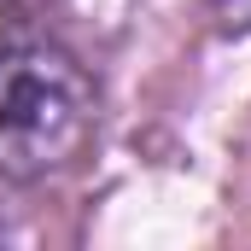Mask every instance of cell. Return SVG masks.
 <instances>
[{"instance_id":"cell-1","label":"cell","mask_w":251,"mask_h":251,"mask_svg":"<svg viewBox=\"0 0 251 251\" xmlns=\"http://www.w3.org/2000/svg\"><path fill=\"white\" fill-rule=\"evenodd\" d=\"M100 123L94 76L53 35L0 24V176L47 181L64 176Z\"/></svg>"},{"instance_id":"cell-2","label":"cell","mask_w":251,"mask_h":251,"mask_svg":"<svg viewBox=\"0 0 251 251\" xmlns=\"http://www.w3.org/2000/svg\"><path fill=\"white\" fill-rule=\"evenodd\" d=\"M222 12H228V24H251V0H222Z\"/></svg>"}]
</instances>
